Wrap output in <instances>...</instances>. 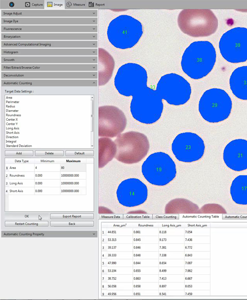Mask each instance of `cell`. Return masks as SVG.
I'll return each mask as SVG.
<instances>
[{
    "mask_svg": "<svg viewBox=\"0 0 247 300\" xmlns=\"http://www.w3.org/2000/svg\"><path fill=\"white\" fill-rule=\"evenodd\" d=\"M116 153V146L115 142L108 137L99 139V168L106 166Z\"/></svg>",
    "mask_w": 247,
    "mask_h": 300,
    "instance_id": "cell-27",
    "label": "cell"
},
{
    "mask_svg": "<svg viewBox=\"0 0 247 300\" xmlns=\"http://www.w3.org/2000/svg\"><path fill=\"white\" fill-rule=\"evenodd\" d=\"M219 48L222 57L227 61L237 63L247 60V28H232L221 36Z\"/></svg>",
    "mask_w": 247,
    "mask_h": 300,
    "instance_id": "cell-10",
    "label": "cell"
},
{
    "mask_svg": "<svg viewBox=\"0 0 247 300\" xmlns=\"http://www.w3.org/2000/svg\"><path fill=\"white\" fill-rule=\"evenodd\" d=\"M1 33H96V25H1Z\"/></svg>",
    "mask_w": 247,
    "mask_h": 300,
    "instance_id": "cell-17",
    "label": "cell"
},
{
    "mask_svg": "<svg viewBox=\"0 0 247 300\" xmlns=\"http://www.w3.org/2000/svg\"><path fill=\"white\" fill-rule=\"evenodd\" d=\"M1 49L7 48H53L95 49L96 41H1Z\"/></svg>",
    "mask_w": 247,
    "mask_h": 300,
    "instance_id": "cell-20",
    "label": "cell"
},
{
    "mask_svg": "<svg viewBox=\"0 0 247 300\" xmlns=\"http://www.w3.org/2000/svg\"><path fill=\"white\" fill-rule=\"evenodd\" d=\"M1 41H96V33H1Z\"/></svg>",
    "mask_w": 247,
    "mask_h": 300,
    "instance_id": "cell-21",
    "label": "cell"
},
{
    "mask_svg": "<svg viewBox=\"0 0 247 300\" xmlns=\"http://www.w3.org/2000/svg\"><path fill=\"white\" fill-rule=\"evenodd\" d=\"M144 178L150 183L164 186L171 182L176 177V165L167 153L157 152L151 154L142 166Z\"/></svg>",
    "mask_w": 247,
    "mask_h": 300,
    "instance_id": "cell-7",
    "label": "cell"
},
{
    "mask_svg": "<svg viewBox=\"0 0 247 300\" xmlns=\"http://www.w3.org/2000/svg\"><path fill=\"white\" fill-rule=\"evenodd\" d=\"M97 77L96 71H5L1 73L2 80H96Z\"/></svg>",
    "mask_w": 247,
    "mask_h": 300,
    "instance_id": "cell-13",
    "label": "cell"
},
{
    "mask_svg": "<svg viewBox=\"0 0 247 300\" xmlns=\"http://www.w3.org/2000/svg\"><path fill=\"white\" fill-rule=\"evenodd\" d=\"M97 57L65 56H4L1 64H96Z\"/></svg>",
    "mask_w": 247,
    "mask_h": 300,
    "instance_id": "cell-22",
    "label": "cell"
},
{
    "mask_svg": "<svg viewBox=\"0 0 247 300\" xmlns=\"http://www.w3.org/2000/svg\"><path fill=\"white\" fill-rule=\"evenodd\" d=\"M114 142L116 146L115 158L127 164L141 161L147 155L149 148L147 136L138 132L130 131L120 134Z\"/></svg>",
    "mask_w": 247,
    "mask_h": 300,
    "instance_id": "cell-6",
    "label": "cell"
},
{
    "mask_svg": "<svg viewBox=\"0 0 247 300\" xmlns=\"http://www.w3.org/2000/svg\"><path fill=\"white\" fill-rule=\"evenodd\" d=\"M94 224L93 221L88 220H53L49 222V225L51 227H93Z\"/></svg>",
    "mask_w": 247,
    "mask_h": 300,
    "instance_id": "cell-30",
    "label": "cell"
},
{
    "mask_svg": "<svg viewBox=\"0 0 247 300\" xmlns=\"http://www.w3.org/2000/svg\"><path fill=\"white\" fill-rule=\"evenodd\" d=\"M49 217L51 219H57L60 220H83L93 219L94 214L92 213L75 214L51 213L50 214Z\"/></svg>",
    "mask_w": 247,
    "mask_h": 300,
    "instance_id": "cell-29",
    "label": "cell"
},
{
    "mask_svg": "<svg viewBox=\"0 0 247 300\" xmlns=\"http://www.w3.org/2000/svg\"><path fill=\"white\" fill-rule=\"evenodd\" d=\"M98 134L99 137L113 138L125 130L127 119L124 113L114 106L99 108Z\"/></svg>",
    "mask_w": 247,
    "mask_h": 300,
    "instance_id": "cell-12",
    "label": "cell"
},
{
    "mask_svg": "<svg viewBox=\"0 0 247 300\" xmlns=\"http://www.w3.org/2000/svg\"><path fill=\"white\" fill-rule=\"evenodd\" d=\"M203 139L196 133L185 132L178 134L174 139L171 150L180 161L191 163L199 160L205 151Z\"/></svg>",
    "mask_w": 247,
    "mask_h": 300,
    "instance_id": "cell-11",
    "label": "cell"
},
{
    "mask_svg": "<svg viewBox=\"0 0 247 300\" xmlns=\"http://www.w3.org/2000/svg\"><path fill=\"white\" fill-rule=\"evenodd\" d=\"M148 74L146 69L139 64H125L118 69L114 84L121 95L129 97L147 87Z\"/></svg>",
    "mask_w": 247,
    "mask_h": 300,
    "instance_id": "cell-8",
    "label": "cell"
},
{
    "mask_svg": "<svg viewBox=\"0 0 247 300\" xmlns=\"http://www.w3.org/2000/svg\"><path fill=\"white\" fill-rule=\"evenodd\" d=\"M232 109L231 100L224 90L214 88L206 90L198 103L201 117L210 123H218L228 118Z\"/></svg>",
    "mask_w": 247,
    "mask_h": 300,
    "instance_id": "cell-5",
    "label": "cell"
},
{
    "mask_svg": "<svg viewBox=\"0 0 247 300\" xmlns=\"http://www.w3.org/2000/svg\"><path fill=\"white\" fill-rule=\"evenodd\" d=\"M178 25L185 34L193 37L209 36L218 27V20L209 9H186L179 14Z\"/></svg>",
    "mask_w": 247,
    "mask_h": 300,
    "instance_id": "cell-3",
    "label": "cell"
},
{
    "mask_svg": "<svg viewBox=\"0 0 247 300\" xmlns=\"http://www.w3.org/2000/svg\"><path fill=\"white\" fill-rule=\"evenodd\" d=\"M156 91L162 99L173 105L186 103L191 94L190 83L182 76L171 73L161 77Z\"/></svg>",
    "mask_w": 247,
    "mask_h": 300,
    "instance_id": "cell-9",
    "label": "cell"
},
{
    "mask_svg": "<svg viewBox=\"0 0 247 300\" xmlns=\"http://www.w3.org/2000/svg\"><path fill=\"white\" fill-rule=\"evenodd\" d=\"M94 10H1V17H96Z\"/></svg>",
    "mask_w": 247,
    "mask_h": 300,
    "instance_id": "cell-19",
    "label": "cell"
},
{
    "mask_svg": "<svg viewBox=\"0 0 247 300\" xmlns=\"http://www.w3.org/2000/svg\"><path fill=\"white\" fill-rule=\"evenodd\" d=\"M223 160L230 169L241 171L247 169V140L236 139L229 142L223 151Z\"/></svg>",
    "mask_w": 247,
    "mask_h": 300,
    "instance_id": "cell-23",
    "label": "cell"
},
{
    "mask_svg": "<svg viewBox=\"0 0 247 300\" xmlns=\"http://www.w3.org/2000/svg\"><path fill=\"white\" fill-rule=\"evenodd\" d=\"M0 8L2 10H38L44 8V2L42 1H2L0 3Z\"/></svg>",
    "mask_w": 247,
    "mask_h": 300,
    "instance_id": "cell-28",
    "label": "cell"
},
{
    "mask_svg": "<svg viewBox=\"0 0 247 300\" xmlns=\"http://www.w3.org/2000/svg\"><path fill=\"white\" fill-rule=\"evenodd\" d=\"M230 194L235 203L247 205V175H239L233 180L230 187Z\"/></svg>",
    "mask_w": 247,
    "mask_h": 300,
    "instance_id": "cell-26",
    "label": "cell"
},
{
    "mask_svg": "<svg viewBox=\"0 0 247 300\" xmlns=\"http://www.w3.org/2000/svg\"><path fill=\"white\" fill-rule=\"evenodd\" d=\"M213 44L207 41L192 43L182 56L181 66L183 72L193 79H199L212 70L216 61Z\"/></svg>",
    "mask_w": 247,
    "mask_h": 300,
    "instance_id": "cell-1",
    "label": "cell"
},
{
    "mask_svg": "<svg viewBox=\"0 0 247 300\" xmlns=\"http://www.w3.org/2000/svg\"><path fill=\"white\" fill-rule=\"evenodd\" d=\"M116 196L118 203L126 208H133L144 203L147 200L148 190L140 180L129 178L118 185Z\"/></svg>",
    "mask_w": 247,
    "mask_h": 300,
    "instance_id": "cell-14",
    "label": "cell"
},
{
    "mask_svg": "<svg viewBox=\"0 0 247 300\" xmlns=\"http://www.w3.org/2000/svg\"><path fill=\"white\" fill-rule=\"evenodd\" d=\"M5 227H48V221H5Z\"/></svg>",
    "mask_w": 247,
    "mask_h": 300,
    "instance_id": "cell-31",
    "label": "cell"
},
{
    "mask_svg": "<svg viewBox=\"0 0 247 300\" xmlns=\"http://www.w3.org/2000/svg\"><path fill=\"white\" fill-rule=\"evenodd\" d=\"M163 108L162 99L159 94L148 87L133 95L130 104L132 117L147 124L158 121L161 117Z\"/></svg>",
    "mask_w": 247,
    "mask_h": 300,
    "instance_id": "cell-4",
    "label": "cell"
},
{
    "mask_svg": "<svg viewBox=\"0 0 247 300\" xmlns=\"http://www.w3.org/2000/svg\"><path fill=\"white\" fill-rule=\"evenodd\" d=\"M230 85L232 93L237 98L247 100V66L239 67L232 72Z\"/></svg>",
    "mask_w": 247,
    "mask_h": 300,
    "instance_id": "cell-25",
    "label": "cell"
},
{
    "mask_svg": "<svg viewBox=\"0 0 247 300\" xmlns=\"http://www.w3.org/2000/svg\"><path fill=\"white\" fill-rule=\"evenodd\" d=\"M3 86H90L97 85L96 80H1Z\"/></svg>",
    "mask_w": 247,
    "mask_h": 300,
    "instance_id": "cell-24",
    "label": "cell"
},
{
    "mask_svg": "<svg viewBox=\"0 0 247 300\" xmlns=\"http://www.w3.org/2000/svg\"><path fill=\"white\" fill-rule=\"evenodd\" d=\"M5 71H88L97 70L96 64H1Z\"/></svg>",
    "mask_w": 247,
    "mask_h": 300,
    "instance_id": "cell-15",
    "label": "cell"
},
{
    "mask_svg": "<svg viewBox=\"0 0 247 300\" xmlns=\"http://www.w3.org/2000/svg\"><path fill=\"white\" fill-rule=\"evenodd\" d=\"M97 49L7 48L1 49V55L4 56H95Z\"/></svg>",
    "mask_w": 247,
    "mask_h": 300,
    "instance_id": "cell-16",
    "label": "cell"
},
{
    "mask_svg": "<svg viewBox=\"0 0 247 300\" xmlns=\"http://www.w3.org/2000/svg\"><path fill=\"white\" fill-rule=\"evenodd\" d=\"M143 34L141 23L134 17L120 15L109 23L107 30L110 43L116 48L127 49L135 46Z\"/></svg>",
    "mask_w": 247,
    "mask_h": 300,
    "instance_id": "cell-2",
    "label": "cell"
},
{
    "mask_svg": "<svg viewBox=\"0 0 247 300\" xmlns=\"http://www.w3.org/2000/svg\"><path fill=\"white\" fill-rule=\"evenodd\" d=\"M96 17H1V25H96Z\"/></svg>",
    "mask_w": 247,
    "mask_h": 300,
    "instance_id": "cell-18",
    "label": "cell"
}]
</instances>
